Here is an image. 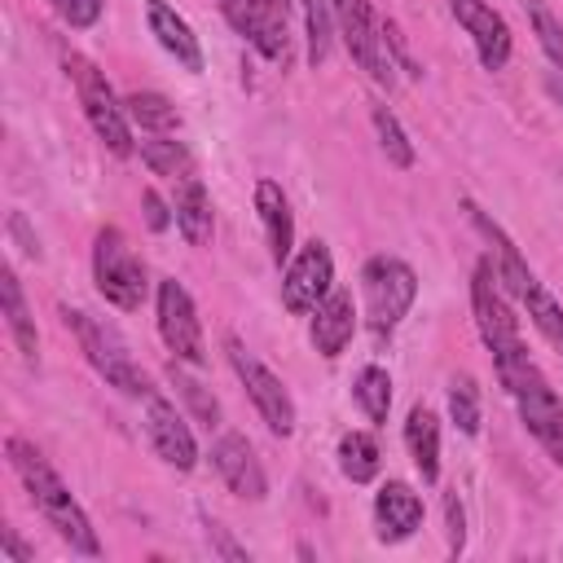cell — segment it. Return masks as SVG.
I'll use <instances>...</instances> for the list:
<instances>
[{
	"instance_id": "6da1fadb",
	"label": "cell",
	"mask_w": 563,
	"mask_h": 563,
	"mask_svg": "<svg viewBox=\"0 0 563 563\" xmlns=\"http://www.w3.org/2000/svg\"><path fill=\"white\" fill-rule=\"evenodd\" d=\"M4 453H9V462H13V471H18L22 488H26L31 506L48 519V528H53L70 550H79V554H101V541H97V532H92L84 506H79L75 493L62 484V475L40 457V449L26 444L22 435H9Z\"/></svg>"
},
{
	"instance_id": "7a4b0ae2",
	"label": "cell",
	"mask_w": 563,
	"mask_h": 563,
	"mask_svg": "<svg viewBox=\"0 0 563 563\" xmlns=\"http://www.w3.org/2000/svg\"><path fill=\"white\" fill-rule=\"evenodd\" d=\"M466 211H471V224L488 238V246H493V264H497V277H501V286L528 308V321L545 334V343L554 347V352H563V303L545 290V282L528 268V260L519 255V246L510 242V233L488 216V211H479L471 198L462 202Z\"/></svg>"
},
{
	"instance_id": "3957f363",
	"label": "cell",
	"mask_w": 563,
	"mask_h": 563,
	"mask_svg": "<svg viewBox=\"0 0 563 563\" xmlns=\"http://www.w3.org/2000/svg\"><path fill=\"white\" fill-rule=\"evenodd\" d=\"M493 369H497L506 396L515 400L519 422L528 427V435L545 449V457H550L554 466H563V400H559V391L550 387V378L537 369V361H532L528 352L515 356V361H501V365H493Z\"/></svg>"
},
{
	"instance_id": "277c9868",
	"label": "cell",
	"mask_w": 563,
	"mask_h": 563,
	"mask_svg": "<svg viewBox=\"0 0 563 563\" xmlns=\"http://www.w3.org/2000/svg\"><path fill=\"white\" fill-rule=\"evenodd\" d=\"M361 290H365V325L374 343H391L400 330L405 312L418 299V273L400 255H369L361 268Z\"/></svg>"
},
{
	"instance_id": "5b68a950",
	"label": "cell",
	"mask_w": 563,
	"mask_h": 563,
	"mask_svg": "<svg viewBox=\"0 0 563 563\" xmlns=\"http://www.w3.org/2000/svg\"><path fill=\"white\" fill-rule=\"evenodd\" d=\"M66 75L75 79V92H79L84 119L92 123L97 141H101L110 154L128 158V154H132V119H128L123 101L114 97L110 79H106V75L97 70V62H88L84 53H66Z\"/></svg>"
},
{
	"instance_id": "8992f818",
	"label": "cell",
	"mask_w": 563,
	"mask_h": 563,
	"mask_svg": "<svg viewBox=\"0 0 563 563\" xmlns=\"http://www.w3.org/2000/svg\"><path fill=\"white\" fill-rule=\"evenodd\" d=\"M66 325L75 330V339H79L88 365H92L110 387H119L123 396H136V400L154 396L145 369L132 361V352H128V343L119 339V330H110L106 321H97V317H88V312H79V308H66Z\"/></svg>"
},
{
	"instance_id": "52a82bcc",
	"label": "cell",
	"mask_w": 563,
	"mask_h": 563,
	"mask_svg": "<svg viewBox=\"0 0 563 563\" xmlns=\"http://www.w3.org/2000/svg\"><path fill=\"white\" fill-rule=\"evenodd\" d=\"M471 308H475V325H479V339L484 347L493 352V365L501 361H515L523 356V334H519V317L510 312L506 295H501V277H497V264L493 255H484L471 273Z\"/></svg>"
},
{
	"instance_id": "ba28073f",
	"label": "cell",
	"mask_w": 563,
	"mask_h": 563,
	"mask_svg": "<svg viewBox=\"0 0 563 563\" xmlns=\"http://www.w3.org/2000/svg\"><path fill=\"white\" fill-rule=\"evenodd\" d=\"M330 13H334V35H339L343 48L352 53V62H356L374 84H387V88H391L396 62H391L383 22L374 18L369 0H330Z\"/></svg>"
},
{
	"instance_id": "9c48e42d",
	"label": "cell",
	"mask_w": 563,
	"mask_h": 563,
	"mask_svg": "<svg viewBox=\"0 0 563 563\" xmlns=\"http://www.w3.org/2000/svg\"><path fill=\"white\" fill-rule=\"evenodd\" d=\"M92 282L106 295V303H114L123 312L141 308V299H145V264L114 224L101 229L92 242Z\"/></svg>"
},
{
	"instance_id": "30bf717a",
	"label": "cell",
	"mask_w": 563,
	"mask_h": 563,
	"mask_svg": "<svg viewBox=\"0 0 563 563\" xmlns=\"http://www.w3.org/2000/svg\"><path fill=\"white\" fill-rule=\"evenodd\" d=\"M224 347H229V365H233V374L242 378V387H246L255 413L264 418V427H268L273 435H290V431H295V400H290L286 383H282L260 356H251L238 339H229Z\"/></svg>"
},
{
	"instance_id": "8fae6325",
	"label": "cell",
	"mask_w": 563,
	"mask_h": 563,
	"mask_svg": "<svg viewBox=\"0 0 563 563\" xmlns=\"http://www.w3.org/2000/svg\"><path fill=\"white\" fill-rule=\"evenodd\" d=\"M154 303H158V334H163L167 352L185 365H202L207 343H202V321H198V308H194L189 290L176 277H163Z\"/></svg>"
},
{
	"instance_id": "7c38bea8",
	"label": "cell",
	"mask_w": 563,
	"mask_h": 563,
	"mask_svg": "<svg viewBox=\"0 0 563 563\" xmlns=\"http://www.w3.org/2000/svg\"><path fill=\"white\" fill-rule=\"evenodd\" d=\"M330 282H334L330 246H325L321 238L303 242V251H299V255H290L286 277H282V303H286V312H295V317L317 312V303L334 290Z\"/></svg>"
},
{
	"instance_id": "4fadbf2b",
	"label": "cell",
	"mask_w": 563,
	"mask_h": 563,
	"mask_svg": "<svg viewBox=\"0 0 563 563\" xmlns=\"http://www.w3.org/2000/svg\"><path fill=\"white\" fill-rule=\"evenodd\" d=\"M145 435L154 444V453L172 466V471H194L198 462V444H194V431L185 422V413L167 400V396H145Z\"/></svg>"
},
{
	"instance_id": "5bb4252c",
	"label": "cell",
	"mask_w": 563,
	"mask_h": 563,
	"mask_svg": "<svg viewBox=\"0 0 563 563\" xmlns=\"http://www.w3.org/2000/svg\"><path fill=\"white\" fill-rule=\"evenodd\" d=\"M449 9H453V18H457V26L471 35V44H475V53H479V66L484 70H501L506 62H510V26H506V18L488 4V0H449Z\"/></svg>"
},
{
	"instance_id": "9a60e30c",
	"label": "cell",
	"mask_w": 563,
	"mask_h": 563,
	"mask_svg": "<svg viewBox=\"0 0 563 563\" xmlns=\"http://www.w3.org/2000/svg\"><path fill=\"white\" fill-rule=\"evenodd\" d=\"M211 466H216V475L224 479V488H229L233 497L264 501V493H268V475H264V466H260V457H255V449H251L246 435L224 431V435L211 444Z\"/></svg>"
},
{
	"instance_id": "2e32d148",
	"label": "cell",
	"mask_w": 563,
	"mask_h": 563,
	"mask_svg": "<svg viewBox=\"0 0 563 563\" xmlns=\"http://www.w3.org/2000/svg\"><path fill=\"white\" fill-rule=\"evenodd\" d=\"M220 13H224V22L242 35V40H251L268 62H290V35H286V22H277L268 9H264V0H220Z\"/></svg>"
},
{
	"instance_id": "e0dca14e",
	"label": "cell",
	"mask_w": 563,
	"mask_h": 563,
	"mask_svg": "<svg viewBox=\"0 0 563 563\" xmlns=\"http://www.w3.org/2000/svg\"><path fill=\"white\" fill-rule=\"evenodd\" d=\"M374 523H378V541H405V537H413L418 523H422V497L409 484L387 479L374 493Z\"/></svg>"
},
{
	"instance_id": "ac0fdd59",
	"label": "cell",
	"mask_w": 563,
	"mask_h": 563,
	"mask_svg": "<svg viewBox=\"0 0 563 563\" xmlns=\"http://www.w3.org/2000/svg\"><path fill=\"white\" fill-rule=\"evenodd\" d=\"M172 216H176V229L189 246H207L211 242V229H216V216H211V194L202 189V180L189 172V176H176L172 180Z\"/></svg>"
},
{
	"instance_id": "d6986e66",
	"label": "cell",
	"mask_w": 563,
	"mask_h": 563,
	"mask_svg": "<svg viewBox=\"0 0 563 563\" xmlns=\"http://www.w3.org/2000/svg\"><path fill=\"white\" fill-rule=\"evenodd\" d=\"M145 22H150V35L185 66V70H202V44L194 35V26L167 4V0H145Z\"/></svg>"
},
{
	"instance_id": "ffe728a7",
	"label": "cell",
	"mask_w": 563,
	"mask_h": 563,
	"mask_svg": "<svg viewBox=\"0 0 563 563\" xmlns=\"http://www.w3.org/2000/svg\"><path fill=\"white\" fill-rule=\"evenodd\" d=\"M255 211H260V224H264V238H268V255L273 264H290V251H295V216H290V202L282 194L277 180H260L255 185Z\"/></svg>"
},
{
	"instance_id": "44dd1931",
	"label": "cell",
	"mask_w": 563,
	"mask_h": 563,
	"mask_svg": "<svg viewBox=\"0 0 563 563\" xmlns=\"http://www.w3.org/2000/svg\"><path fill=\"white\" fill-rule=\"evenodd\" d=\"M352 330H356V303L347 290H330L321 303H317V317H312V347L321 356H339L347 343H352Z\"/></svg>"
},
{
	"instance_id": "7402d4cb",
	"label": "cell",
	"mask_w": 563,
	"mask_h": 563,
	"mask_svg": "<svg viewBox=\"0 0 563 563\" xmlns=\"http://www.w3.org/2000/svg\"><path fill=\"white\" fill-rule=\"evenodd\" d=\"M405 449H409L422 484H435L440 479V418H435V409H427V405H413L409 409Z\"/></svg>"
},
{
	"instance_id": "603a6c76",
	"label": "cell",
	"mask_w": 563,
	"mask_h": 563,
	"mask_svg": "<svg viewBox=\"0 0 563 563\" xmlns=\"http://www.w3.org/2000/svg\"><path fill=\"white\" fill-rule=\"evenodd\" d=\"M0 303H4V321H9V334L22 352V361H40V334H35V317L22 299V286L13 277V268L0 273Z\"/></svg>"
},
{
	"instance_id": "cb8c5ba5",
	"label": "cell",
	"mask_w": 563,
	"mask_h": 563,
	"mask_svg": "<svg viewBox=\"0 0 563 563\" xmlns=\"http://www.w3.org/2000/svg\"><path fill=\"white\" fill-rule=\"evenodd\" d=\"M383 466V453H378V440L369 431H343L339 435V471L352 479V484H369Z\"/></svg>"
},
{
	"instance_id": "d4e9b609",
	"label": "cell",
	"mask_w": 563,
	"mask_h": 563,
	"mask_svg": "<svg viewBox=\"0 0 563 563\" xmlns=\"http://www.w3.org/2000/svg\"><path fill=\"white\" fill-rule=\"evenodd\" d=\"M123 110H128V119H132L141 132H150V136H167V132L180 128V114H176V106H172L163 92H128V97H123Z\"/></svg>"
},
{
	"instance_id": "484cf974",
	"label": "cell",
	"mask_w": 563,
	"mask_h": 563,
	"mask_svg": "<svg viewBox=\"0 0 563 563\" xmlns=\"http://www.w3.org/2000/svg\"><path fill=\"white\" fill-rule=\"evenodd\" d=\"M352 396H356V405L365 409V418H369L374 427L387 422V409H391V378H387L383 365H365V369L356 374V383H352Z\"/></svg>"
},
{
	"instance_id": "4316f807",
	"label": "cell",
	"mask_w": 563,
	"mask_h": 563,
	"mask_svg": "<svg viewBox=\"0 0 563 563\" xmlns=\"http://www.w3.org/2000/svg\"><path fill=\"white\" fill-rule=\"evenodd\" d=\"M369 119H374V136H378V150L387 154V163H391V167H400V172H405V167H413V158H418V154H413V141L405 136L400 119H396L387 106H374V110H369Z\"/></svg>"
},
{
	"instance_id": "83f0119b",
	"label": "cell",
	"mask_w": 563,
	"mask_h": 563,
	"mask_svg": "<svg viewBox=\"0 0 563 563\" xmlns=\"http://www.w3.org/2000/svg\"><path fill=\"white\" fill-rule=\"evenodd\" d=\"M141 163H145L154 176H167V180L194 172L189 150H185L180 141H172V136H150V141H141Z\"/></svg>"
},
{
	"instance_id": "f1b7e54d",
	"label": "cell",
	"mask_w": 563,
	"mask_h": 563,
	"mask_svg": "<svg viewBox=\"0 0 563 563\" xmlns=\"http://www.w3.org/2000/svg\"><path fill=\"white\" fill-rule=\"evenodd\" d=\"M449 413L462 435H479V387L471 374H457L449 383Z\"/></svg>"
},
{
	"instance_id": "f546056e",
	"label": "cell",
	"mask_w": 563,
	"mask_h": 563,
	"mask_svg": "<svg viewBox=\"0 0 563 563\" xmlns=\"http://www.w3.org/2000/svg\"><path fill=\"white\" fill-rule=\"evenodd\" d=\"M303 22H308V62L321 66L330 57V35H334L330 0H303Z\"/></svg>"
},
{
	"instance_id": "4dcf8cb0",
	"label": "cell",
	"mask_w": 563,
	"mask_h": 563,
	"mask_svg": "<svg viewBox=\"0 0 563 563\" xmlns=\"http://www.w3.org/2000/svg\"><path fill=\"white\" fill-rule=\"evenodd\" d=\"M523 9H528V22H532V35H537L541 53L563 70V22L541 0H523Z\"/></svg>"
},
{
	"instance_id": "1f68e13d",
	"label": "cell",
	"mask_w": 563,
	"mask_h": 563,
	"mask_svg": "<svg viewBox=\"0 0 563 563\" xmlns=\"http://www.w3.org/2000/svg\"><path fill=\"white\" fill-rule=\"evenodd\" d=\"M167 374H172V383H176V391H180V396H185V400L194 405V413H198V422H207V427H216V422H220V405H216V396H207V391H202V383H194V378H189L185 369H176V365H172Z\"/></svg>"
},
{
	"instance_id": "d6a6232c",
	"label": "cell",
	"mask_w": 563,
	"mask_h": 563,
	"mask_svg": "<svg viewBox=\"0 0 563 563\" xmlns=\"http://www.w3.org/2000/svg\"><path fill=\"white\" fill-rule=\"evenodd\" d=\"M48 4H53V13H57L66 26L88 31V26L101 18V4H106V0H48Z\"/></svg>"
},
{
	"instance_id": "836d02e7",
	"label": "cell",
	"mask_w": 563,
	"mask_h": 563,
	"mask_svg": "<svg viewBox=\"0 0 563 563\" xmlns=\"http://www.w3.org/2000/svg\"><path fill=\"white\" fill-rule=\"evenodd\" d=\"M444 515H449V550H453V554H462V550H466V519H462L457 488L444 497Z\"/></svg>"
},
{
	"instance_id": "e575fe53",
	"label": "cell",
	"mask_w": 563,
	"mask_h": 563,
	"mask_svg": "<svg viewBox=\"0 0 563 563\" xmlns=\"http://www.w3.org/2000/svg\"><path fill=\"white\" fill-rule=\"evenodd\" d=\"M35 559V550L13 532V528H4L0 532V563H31Z\"/></svg>"
},
{
	"instance_id": "d590c367",
	"label": "cell",
	"mask_w": 563,
	"mask_h": 563,
	"mask_svg": "<svg viewBox=\"0 0 563 563\" xmlns=\"http://www.w3.org/2000/svg\"><path fill=\"white\" fill-rule=\"evenodd\" d=\"M141 207H145V224H150L154 233H158V229H167V224L176 220V216H167V207H163V198H158L154 189H145V194H141Z\"/></svg>"
},
{
	"instance_id": "8d00e7d4",
	"label": "cell",
	"mask_w": 563,
	"mask_h": 563,
	"mask_svg": "<svg viewBox=\"0 0 563 563\" xmlns=\"http://www.w3.org/2000/svg\"><path fill=\"white\" fill-rule=\"evenodd\" d=\"M207 537L216 541V550H220L224 559H233V563H242V559H246V550H242V545H233V541H229V532H224L220 523H207Z\"/></svg>"
},
{
	"instance_id": "74e56055",
	"label": "cell",
	"mask_w": 563,
	"mask_h": 563,
	"mask_svg": "<svg viewBox=\"0 0 563 563\" xmlns=\"http://www.w3.org/2000/svg\"><path fill=\"white\" fill-rule=\"evenodd\" d=\"M9 233H13V238H18V242H22V251H26V255H31V260H40V242H35V238H31V233H26V220H22V216H18V211H13V216H9Z\"/></svg>"
},
{
	"instance_id": "f35d334b",
	"label": "cell",
	"mask_w": 563,
	"mask_h": 563,
	"mask_svg": "<svg viewBox=\"0 0 563 563\" xmlns=\"http://www.w3.org/2000/svg\"><path fill=\"white\" fill-rule=\"evenodd\" d=\"M264 9H268L277 22H290V0H264Z\"/></svg>"
}]
</instances>
